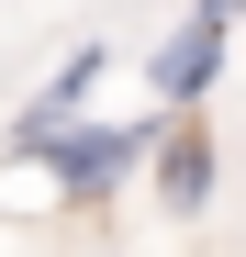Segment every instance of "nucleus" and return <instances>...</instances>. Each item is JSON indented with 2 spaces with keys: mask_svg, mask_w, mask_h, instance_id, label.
Segmentation results:
<instances>
[{
  "mask_svg": "<svg viewBox=\"0 0 246 257\" xmlns=\"http://www.w3.org/2000/svg\"><path fill=\"white\" fill-rule=\"evenodd\" d=\"M157 135H168V101L135 112V123H123V112H78L67 135L45 146V190H56L67 212H101V201H112V190L157 157Z\"/></svg>",
  "mask_w": 246,
  "mask_h": 257,
  "instance_id": "nucleus-1",
  "label": "nucleus"
},
{
  "mask_svg": "<svg viewBox=\"0 0 246 257\" xmlns=\"http://www.w3.org/2000/svg\"><path fill=\"white\" fill-rule=\"evenodd\" d=\"M146 179H157V212H168V224H201V212H213V190H224V146H213V123L168 112V135H157Z\"/></svg>",
  "mask_w": 246,
  "mask_h": 257,
  "instance_id": "nucleus-2",
  "label": "nucleus"
},
{
  "mask_svg": "<svg viewBox=\"0 0 246 257\" xmlns=\"http://www.w3.org/2000/svg\"><path fill=\"white\" fill-rule=\"evenodd\" d=\"M224 67H235V23H213V12H190L179 34H157V56H146V90L168 101V112H201Z\"/></svg>",
  "mask_w": 246,
  "mask_h": 257,
  "instance_id": "nucleus-3",
  "label": "nucleus"
},
{
  "mask_svg": "<svg viewBox=\"0 0 246 257\" xmlns=\"http://www.w3.org/2000/svg\"><path fill=\"white\" fill-rule=\"evenodd\" d=\"M101 78H112V34H90V45H67V67H56L45 90H34V101H56V112H90V90H101Z\"/></svg>",
  "mask_w": 246,
  "mask_h": 257,
  "instance_id": "nucleus-4",
  "label": "nucleus"
},
{
  "mask_svg": "<svg viewBox=\"0 0 246 257\" xmlns=\"http://www.w3.org/2000/svg\"><path fill=\"white\" fill-rule=\"evenodd\" d=\"M190 12H213V23H246V0H190Z\"/></svg>",
  "mask_w": 246,
  "mask_h": 257,
  "instance_id": "nucleus-5",
  "label": "nucleus"
}]
</instances>
